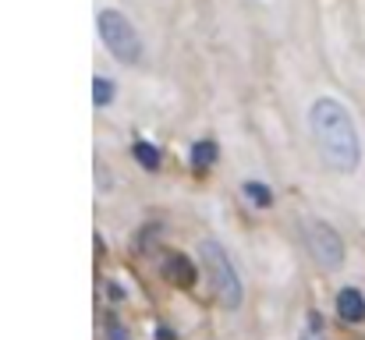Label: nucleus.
Instances as JSON below:
<instances>
[{
  "label": "nucleus",
  "mask_w": 365,
  "mask_h": 340,
  "mask_svg": "<svg viewBox=\"0 0 365 340\" xmlns=\"http://www.w3.org/2000/svg\"><path fill=\"white\" fill-rule=\"evenodd\" d=\"M308 132L312 142H316L323 163L337 174H351L362 163V142L355 132V121L341 99L334 96H320L316 103L308 106Z\"/></svg>",
  "instance_id": "1"
},
{
  "label": "nucleus",
  "mask_w": 365,
  "mask_h": 340,
  "mask_svg": "<svg viewBox=\"0 0 365 340\" xmlns=\"http://www.w3.org/2000/svg\"><path fill=\"white\" fill-rule=\"evenodd\" d=\"M199 259H202L206 283L213 288L217 302H220L227 312L241 309L245 288H241V276H238V269H234V262H231L227 248H224L220 241H213V238H210V241H202V245H199Z\"/></svg>",
  "instance_id": "2"
},
{
  "label": "nucleus",
  "mask_w": 365,
  "mask_h": 340,
  "mask_svg": "<svg viewBox=\"0 0 365 340\" xmlns=\"http://www.w3.org/2000/svg\"><path fill=\"white\" fill-rule=\"evenodd\" d=\"M96 29H99L103 46H107L117 61H124V64H138L142 61V39H138V32H135L128 15H121L117 8H103L96 15Z\"/></svg>",
  "instance_id": "3"
},
{
  "label": "nucleus",
  "mask_w": 365,
  "mask_h": 340,
  "mask_svg": "<svg viewBox=\"0 0 365 340\" xmlns=\"http://www.w3.org/2000/svg\"><path fill=\"white\" fill-rule=\"evenodd\" d=\"M305 245H308V255L316 259L323 269H341V262H344V241H341V234L334 231L330 223H323V220H305Z\"/></svg>",
  "instance_id": "4"
},
{
  "label": "nucleus",
  "mask_w": 365,
  "mask_h": 340,
  "mask_svg": "<svg viewBox=\"0 0 365 340\" xmlns=\"http://www.w3.org/2000/svg\"><path fill=\"white\" fill-rule=\"evenodd\" d=\"M337 316H341L344 323H362V319H365V298H362V291L344 288V291L337 295Z\"/></svg>",
  "instance_id": "5"
},
{
  "label": "nucleus",
  "mask_w": 365,
  "mask_h": 340,
  "mask_svg": "<svg viewBox=\"0 0 365 340\" xmlns=\"http://www.w3.org/2000/svg\"><path fill=\"white\" fill-rule=\"evenodd\" d=\"M164 273H167L174 283H181V288H192V283H195V269H192V262H188L185 255H167Z\"/></svg>",
  "instance_id": "6"
},
{
  "label": "nucleus",
  "mask_w": 365,
  "mask_h": 340,
  "mask_svg": "<svg viewBox=\"0 0 365 340\" xmlns=\"http://www.w3.org/2000/svg\"><path fill=\"white\" fill-rule=\"evenodd\" d=\"M213 160H217V142H213V139L195 142V149H192V167H195V170H210Z\"/></svg>",
  "instance_id": "7"
},
{
  "label": "nucleus",
  "mask_w": 365,
  "mask_h": 340,
  "mask_svg": "<svg viewBox=\"0 0 365 340\" xmlns=\"http://www.w3.org/2000/svg\"><path fill=\"white\" fill-rule=\"evenodd\" d=\"M245 195H248V202L259 206V209L273 206V192H270L266 185H259V181H248V185H245Z\"/></svg>",
  "instance_id": "8"
},
{
  "label": "nucleus",
  "mask_w": 365,
  "mask_h": 340,
  "mask_svg": "<svg viewBox=\"0 0 365 340\" xmlns=\"http://www.w3.org/2000/svg\"><path fill=\"white\" fill-rule=\"evenodd\" d=\"M110 99H114V82L103 78V75L92 78V103H96V106H107Z\"/></svg>",
  "instance_id": "9"
},
{
  "label": "nucleus",
  "mask_w": 365,
  "mask_h": 340,
  "mask_svg": "<svg viewBox=\"0 0 365 340\" xmlns=\"http://www.w3.org/2000/svg\"><path fill=\"white\" fill-rule=\"evenodd\" d=\"M135 160H138L145 170H156V167H160V153H156V146H149V142H135Z\"/></svg>",
  "instance_id": "10"
},
{
  "label": "nucleus",
  "mask_w": 365,
  "mask_h": 340,
  "mask_svg": "<svg viewBox=\"0 0 365 340\" xmlns=\"http://www.w3.org/2000/svg\"><path fill=\"white\" fill-rule=\"evenodd\" d=\"M107 340H131V337H128V330H124L117 319H110V323H107Z\"/></svg>",
  "instance_id": "11"
},
{
  "label": "nucleus",
  "mask_w": 365,
  "mask_h": 340,
  "mask_svg": "<svg viewBox=\"0 0 365 340\" xmlns=\"http://www.w3.org/2000/svg\"><path fill=\"white\" fill-rule=\"evenodd\" d=\"M301 340H320V337H316V333H305V337H301Z\"/></svg>",
  "instance_id": "12"
}]
</instances>
